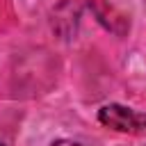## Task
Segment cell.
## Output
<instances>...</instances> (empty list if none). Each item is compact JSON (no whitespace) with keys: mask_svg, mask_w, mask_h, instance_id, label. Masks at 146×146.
Masks as SVG:
<instances>
[{"mask_svg":"<svg viewBox=\"0 0 146 146\" xmlns=\"http://www.w3.org/2000/svg\"><path fill=\"white\" fill-rule=\"evenodd\" d=\"M98 121L105 128H112L119 132H139L146 128V114H139V112L123 107L119 103L103 105L98 110Z\"/></svg>","mask_w":146,"mask_h":146,"instance_id":"6da1fadb","label":"cell"},{"mask_svg":"<svg viewBox=\"0 0 146 146\" xmlns=\"http://www.w3.org/2000/svg\"><path fill=\"white\" fill-rule=\"evenodd\" d=\"M50 146H82L80 141H73V139H57V141H52Z\"/></svg>","mask_w":146,"mask_h":146,"instance_id":"7a4b0ae2","label":"cell"},{"mask_svg":"<svg viewBox=\"0 0 146 146\" xmlns=\"http://www.w3.org/2000/svg\"><path fill=\"white\" fill-rule=\"evenodd\" d=\"M0 146H5V144H2V141H0Z\"/></svg>","mask_w":146,"mask_h":146,"instance_id":"3957f363","label":"cell"}]
</instances>
